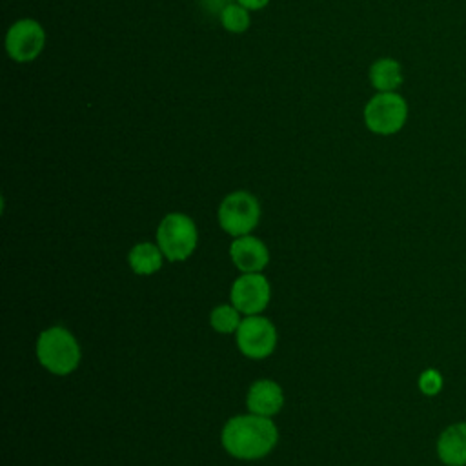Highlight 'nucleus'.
<instances>
[{"label":"nucleus","mask_w":466,"mask_h":466,"mask_svg":"<svg viewBox=\"0 0 466 466\" xmlns=\"http://www.w3.org/2000/svg\"><path fill=\"white\" fill-rule=\"evenodd\" d=\"M435 451L444 466H466V420L446 426L437 437Z\"/></svg>","instance_id":"obj_10"},{"label":"nucleus","mask_w":466,"mask_h":466,"mask_svg":"<svg viewBox=\"0 0 466 466\" xmlns=\"http://www.w3.org/2000/svg\"><path fill=\"white\" fill-rule=\"evenodd\" d=\"M238 313L240 311L235 306H228V304L217 306L211 311V317H209L213 329L218 331V333H233V331H237L240 322H242Z\"/></svg>","instance_id":"obj_15"},{"label":"nucleus","mask_w":466,"mask_h":466,"mask_svg":"<svg viewBox=\"0 0 466 466\" xmlns=\"http://www.w3.org/2000/svg\"><path fill=\"white\" fill-rule=\"evenodd\" d=\"M36 357L47 371L67 375L75 371L80 362V346L66 328L51 326L38 335Z\"/></svg>","instance_id":"obj_2"},{"label":"nucleus","mask_w":466,"mask_h":466,"mask_svg":"<svg viewBox=\"0 0 466 466\" xmlns=\"http://www.w3.org/2000/svg\"><path fill=\"white\" fill-rule=\"evenodd\" d=\"M162 249L158 248V244H151V242H140L137 246L131 248L127 260L129 266L135 273L138 275H151L155 271L160 269L162 266Z\"/></svg>","instance_id":"obj_13"},{"label":"nucleus","mask_w":466,"mask_h":466,"mask_svg":"<svg viewBox=\"0 0 466 466\" xmlns=\"http://www.w3.org/2000/svg\"><path fill=\"white\" fill-rule=\"evenodd\" d=\"M218 16H220V24L229 33H244L249 27V22H251L249 20V9H246L238 2L237 4H233V2L228 4Z\"/></svg>","instance_id":"obj_14"},{"label":"nucleus","mask_w":466,"mask_h":466,"mask_svg":"<svg viewBox=\"0 0 466 466\" xmlns=\"http://www.w3.org/2000/svg\"><path fill=\"white\" fill-rule=\"evenodd\" d=\"M260 218L258 200L248 191H233L218 206V224L220 228L233 235H249Z\"/></svg>","instance_id":"obj_5"},{"label":"nucleus","mask_w":466,"mask_h":466,"mask_svg":"<svg viewBox=\"0 0 466 466\" xmlns=\"http://www.w3.org/2000/svg\"><path fill=\"white\" fill-rule=\"evenodd\" d=\"M370 82L377 89V93H386V91H397L400 84L404 82L402 75V66L390 56L379 58L370 66Z\"/></svg>","instance_id":"obj_12"},{"label":"nucleus","mask_w":466,"mask_h":466,"mask_svg":"<svg viewBox=\"0 0 466 466\" xmlns=\"http://www.w3.org/2000/svg\"><path fill=\"white\" fill-rule=\"evenodd\" d=\"M229 257L242 273H260L269 262V251L266 244L251 235L235 238L229 246Z\"/></svg>","instance_id":"obj_9"},{"label":"nucleus","mask_w":466,"mask_h":466,"mask_svg":"<svg viewBox=\"0 0 466 466\" xmlns=\"http://www.w3.org/2000/svg\"><path fill=\"white\" fill-rule=\"evenodd\" d=\"M279 439L275 422L264 415H237L222 430V446L237 459L253 461L268 455Z\"/></svg>","instance_id":"obj_1"},{"label":"nucleus","mask_w":466,"mask_h":466,"mask_svg":"<svg viewBox=\"0 0 466 466\" xmlns=\"http://www.w3.org/2000/svg\"><path fill=\"white\" fill-rule=\"evenodd\" d=\"M408 120V102L397 91L377 93L364 106L366 127L380 137L399 133Z\"/></svg>","instance_id":"obj_3"},{"label":"nucleus","mask_w":466,"mask_h":466,"mask_svg":"<svg viewBox=\"0 0 466 466\" xmlns=\"http://www.w3.org/2000/svg\"><path fill=\"white\" fill-rule=\"evenodd\" d=\"M248 410L257 415L271 417L277 411H280L284 404V393L282 388L269 379H262L251 384L248 397H246Z\"/></svg>","instance_id":"obj_11"},{"label":"nucleus","mask_w":466,"mask_h":466,"mask_svg":"<svg viewBox=\"0 0 466 466\" xmlns=\"http://www.w3.org/2000/svg\"><path fill=\"white\" fill-rule=\"evenodd\" d=\"M228 4H231V2H229V0H204V7H206L208 11H211V13H217V11H218V15L222 13V9H224Z\"/></svg>","instance_id":"obj_17"},{"label":"nucleus","mask_w":466,"mask_h":466,"mask_svg":"<svg viewBox=\"0 0 466 466\" xmlns=\"http://www.w3.org/2000/svg\"><path fill=\"white\" fill-rule=\"evenodd\" d=\"M240 5H244L246 9L249 11H257V9H262L269 4V0H237Z\"/></svg>","instance_id":"obj_18"},{"label":"nucleus","mask_w":466,"mask_h":466,"mask_svg":"<svg viewBox=\"0 0 466 466\" xmlns=\"http://www.w3.org/2000/svg\"><path fill=\"white\" fill-rule=\"evenodd\" d=\"M44 46L46 31L33 18H22L7 29L5 51L15 62H33L42 53Z\"/></svg>","instance_id":"obj_7"},{"label":"nucleus","mask_w":466,"mask_h":466,"mask_svg":"<svg viewBox=\"0 0 466 466\" xmlns=\"http://www.w3.org/2000/svg\"><path fill=\"white\" fill-rule=\"evenodd\" d=\"M237 346L249 359H264L277 346V329L273 322L260 315H248L237 329Z\"/></svg>","instance_id":"obj_6"},{"label":"nucleus","mask_w":466,"mask_h":466,"mask_svg":"<svg viewBox=\"0 0 466 466\" xmlns=\"http://www.w3.org/2000/svg\"><path fill=\"white\" fill-rule=\"evenodd\" d=\"M195 222L184 213H167L157 228V244L171 262L186 260L197 248Z\"/></svg>","instance_id":"obj_4"},{"label":"nucleus","mask_w":466,"mask_h":466,"mask_svg":"<svg viewBox=\"0 0 466 466\" xmlns=\"http://www.w3.org/2000/svg\"><path fill=\"white\" fill-rule=\"evenodd\" d=\"M417 388L426 397H435L444 388V377L437 368H426L417 379Z\"/></svg>","instance_id":"obj_16"},{"label":"nucleus","mask_w":466,"mask_h":466,"mask_svg":"<svg viewBox=\"0 0 466 466\" xmlns=\"http://www.w3.org/2000/svg\"><path fill=\"white\" fill-rule=\"evenodd\" d=\"M271 288L264 275L244 273L231 286V304L246 315L260 313L269 302Z\"/></svg>","instance_id":"obj_8"}]
</instances>
